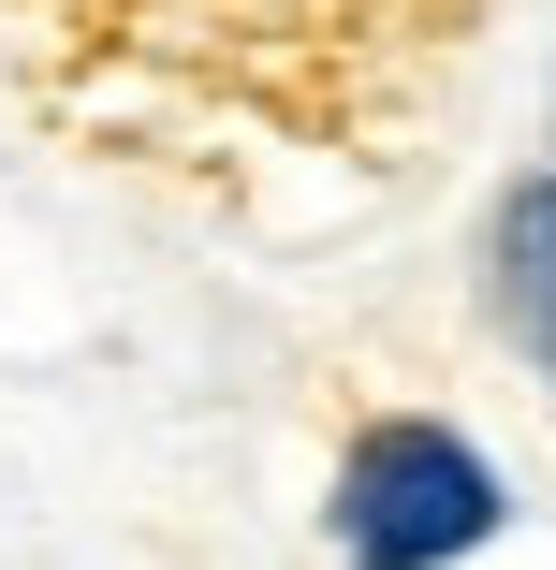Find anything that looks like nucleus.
<instances>
[{
  "label": "nucleus",
  "mask_w": 556,
  "mask_h": 570,
  "mask_svg": "<svg viewBox=\"0 0 556 570\" xmlns=\"http://www.w3.org/2000/svg\"><path fill=\"white\" fill-rule=\"evenodd\" d=\"M469 307H484V336H498V366L556 410V161L484 205V235H469Z\"/></svg>",
  "instance_id": "nucleus-2"
},
{
  "label": "nucleus",
  "mask_w": 556,
  "mask_h": 570,
  "mask_svg": "<svg viewBox=\"0 0 556 570\" xmlns=\"http://www.w3.org/2000/svg\"><path fill=\"white\" fill-rule=\"evenodd\" d=\"M513 469L498 439L455 424V410H367L322 469V541L338 570H484L513 541Z\"/></svg>",
  "instance_id": "nucleus-1"
},
{
  "label": "nucleus",
  "mask_w": 556,
  "mask_h": 570,
  "mask_svg": "<svg viewBox=\"0 0 556 570\" xmlns=\"http://www.w3.org/2000/svg\"><path fill=\"white\" fill-rule=\"evenodd\" d=\"M235 30H352V16H381V0H220Z\"/></svg>",
  "instance_id": "nucleus-3"
}]
</instances>
